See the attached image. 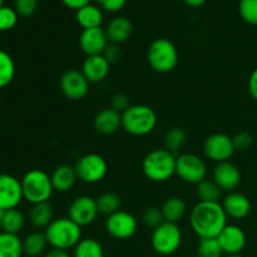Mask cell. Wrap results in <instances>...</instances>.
<instances>
[{
    "label": "cell",
    "instance_id": "15",
    "mask_svg": "<svg viewBox=\"0 0 257 257\" xmlns=\"http://www.w3.org/2000/svg\"><path fill=\"white\" fill-rule=\"evenodd\" d=\"M109 44L107 33L102 27L84 29L79 35V47L87 57L102 55Z\"/></svg>",
    "mask_w": 257,
    "mask_h": 257
},
{
    "label": "cell",
    "instance_id": "24",
    "mask_svg": "<svg viewBox=\"0 0 257 257\" xmlns=\"http://www.w3.org/2000/svg\"><path fill=\"white\" fill-rule=\"evenodd\" d=\"M77 22L84 29L99 28L103 23V12L97 5H85L82 9L77 10Z\"/></svg>",
    "mask_w": 257,
    "mask_h": 257
},
{
    "label": "cell",
    "instance_id": "42",
    "mask_svg": "<svg viewBox=\"0 0 257 257\" xmlns=\"http://www.w3.org/2000/svg\"><path fill=\"white\" fill-rule=\"evenodd\" d=\"M103 57L109 62V64L117 63L118 60L120 59V57H122V50H120V47L118 44L109 43L108 47L105 48L104 53H103Z\"/></svg>",
    "mask_w": 257,
    "mask_h": 257
},
{
    "label": "cell",
    "instance_id": "30",
    "mask_svg": "<svg viewBox=\"0 0 257 257\" xmlns=\"http://www.w3.org/2000/svg\"><path fill=\"white\" fill-rule=\"evenodd\" d=\"M15 77V63L9 53L0 49V89L13 82Z\"/></svg>",
    "mask_w": 257,
    "mask_h": 257
},
{
    "label": "cell",
    "instance_id": "16",
    "mask_svg": "<svg viewBox=\"0 0 257 257\" xmlns=\"http://www.w3.org/2000/svg\"><path fill=\"white\" fill-rule=\"evenodd\" d=\"M223 253L227 255H240L246 246V233L237 225H226L217 236Z\"/></svg>",
    "mask_w": 257,
    "mask_h": 257
},
{
    "label": "cell",
    "instance_id": "47",
    "mask_svg": "<svg viewBox=\"0 0 257 257\" xmlns=\"http://www.w3.org/2000/svg\"><path fill=\"white\" fill-rule=\"evenodd\" d=\"M4 213H5V211L0 208V228H2V223H3V218H4Z\"/></svg>",
    "mask_w": 257,
    "mask_h": 257
},
{
    "label": "cell",
    "instance_id": "25",
    "mask_svg": "<svg viewBox=\"0 0 257 257\" xmlns=\"http://www.w3.org/2000/svg\"><path fill=\"white\" fill-rule=\"evenodd\" d=\"M53 220V207L49 202L37 203L30 208L29 221L34 227L47 228Z\"/></svg>",
    "mask_w": 257,
    "mask_h": 257
},
{
    "label": "cell",
    "instance_id": "32",
    "mask_svg": "<svg viewBox=\"0 0 257 257\" xmlns=\"http://www.w3.org/2000/svg\"><path fill=\"white\" fill-rule=\"evenodd\" d=\"M197 186V196L201 202H220L222 190L215 183V181L203 180Z\"/></svg>",
    "mask_w": 257,
    "mask_h": 257
},
{
    "label": "cell",
    "instance_id": "26",
    "mask_svg": "<svg viewBox=\"0 0 257 257\" xmlns=\"http://www.w3.org/2000/svg\"><path fill=\"white\" fill-rule=\"evenodd\" d=\"M48 245L44 232H32L23 240V251L29 257H39L45 252Z\"/></svg>",
    "mask_w": 257,
    "mask_h": 257
},
{
    "label": "cell",
    "instance_id": "9",
    "mask_svg": "<svg viewBox=\"0 0 257 257\" xmlns=\"http://www.w3.org/2000/svg\"><path fill=\"white\" fill-rule=\"evenodd\" d=\"M176 175L186 183L198 185L206 180L207 166L205 161L193 153H183L177 156L176 161Z\"/></svg>",
    "mask_w": 257,
    "mask_h": 257
},
{
    "label": "cell",
    "instance_id": "44",
    "mask_svg": "<svg viewBox=\"0 0 257 257\" xmlns=\"http://www.w3.org/2000/svg\"><path fill=\"white\" fill-rule=\"evenodd\" d=\"M248 92H250L251 97L257 100V68L253 69L250 78H248Z\"/></svg>",
    "mask_w": 257,
    "mask_h": 257
},
{
    "label": "cell",
    "instance_id": "22",
    "mask_svg": "<svg viewBox=\"0 0 257 257\" xmlns=\"http://www.w3.org/2000/svg\"><path fill=\"white\" fill-rule=\"evenodd\" d=\"M50 178H52V185L54 191L64 193L72 190L73 186L77 182L78 176L74 167L69 165H60L53 171Z\"/></svg>",
    "mask_w": 257,
    "mask_h": 257
},
{
    "label": "cell",
    "instance_id": "48",
    "mask_svg": "<svg viewBox=\"0 0 257 257\" xmlns=\"http://www.w3.org/2000/svg\"><path fill=\"white\" fill-rule=\"evenodd\" d=\"M226 257H243V256L240 253V255H227Z\"/></svg>",
    "mask_w": 257,
    "mask_h": 257
},
{
    "label": "cell",
    "instance_id": "46",
    "mask_svg": "<svg viewBox=\"0 0 257 257\" xmlns=\"http://www.w3.org/2000/svg\"><path fill=\"white\" fill-rule=\"evenodd\" d=\"M206 2H207V0H183V3L191 8H200L202 7Z\"/></svg>",
    "mask_w": 257,
    "mask_h": 257
},
{
    "label": "cell",
    "instance_id": "21",
    "mask_svg": "<svg viewBox=\"0 0 257 257\" xmlns=\"http://www.w3.org/2000/svg\"><path fill=\"white\" fill-rule=\"evenodd\" d=\"M133 32V25L131 20L125 17H117L109 22L107 25V37L109 43L120 45L122 43L127 42L131 38Z\"/></svg>",
    "mask_w": 257,
    "mask_h": 257
},
{
    "label": "cell",
    "instance_id": "33",
    "mask_svg": "<svg viewBox=\"0 0 257 257\" xmlns=\"http://www.w3.org/2000/svg\"><path fill=\"white\" fill-rule=\"evenodd\" d=\"M187 135L182 128H171L165 135V148L177 156V152L185 146Z\"/></svg>",
    "mask_w": 257,
    "mask_h": 257
},
{
    "label": "cell",
    "instance_id": "20",
    "mask_svg": "<svg viewBox=\"0 0 257 257\" xmlns=\"http://www.w3.org/2000/svg\"><path fill=\"white\" fill-rule=\"evenodd\" d=\"M122 127V114L112 108H104L94 117L95 132L103 136H109Z\"/></svg>",
    "mask_w": 257,
    "mask_h": 257
},
{
    "label": "cell",
    "instance_id": "17",
    "mask_svg": "<svg viewBox=\"0 0 257 257\" xmlns=\"http://www.w3.org/2000/svg\"><path fill=\"white\" fill-rule=\"evenodd\" d=\"M213 181L225 192H233L241 183V172L230 161L217 163L213 170Z\"/></svg>",
    "mask_w": 257,
    "mask_h": 257
},
{
    "label": "cell",
    "instance_id": "27",
    "mask_svg": "<svg viewBox=\"0 0 257 257\" xmlns=\"http://www.w3.org/2000/svg\"><path fill=\"white\" fill-rule=\"evenodd\" d=\"M23 253V241L19 236L0 232V257H22Z\"/></svg>",
    "mask_w": 257,
    "mask_h": 257
},
{
    "label": "cell",
    "instance_id": "43",
    "mask_svg": "<svg viewBox=\"0 0 257 257\" xmlns=\"http://www.w3.org/2000/svg\"><path fill=\"white\" fill-rule=\"evenodd\" d=\"M62 3L67 8H69V9L75 10V12H77V10L84 8L85 5H89L90 0H62Z\"/></svg>",
    "mask_w": 257,
    "mask_h": 257
},
{
    "label": "cell",
    "instance_id": "35",
    "mask_svg": "<svg viewBox=\"0 0 257 257\" xmlns=\"http://www.w3.org/2000/svg\"><path fill=\"white\" fill-rule=\"evenodd\" d=\"M238 13L245 23L257 25V0H240Z\"/></svg>",
    "mask_w": 257,
    "mask_h": 257
},
{
    "label": "cell",
    "instance_id": "1",
    "mask_svg": "<svg viewBox=\"0 0 257 257\" xmlns=\"http://www.w3.org/2000/svg\"><path fill=\"white\" fill-rule=\"evenodd\" d=\"M190 225L200 238L217 237L227 225V215L220 202H198L190 212Z\"/></svg>",
    "mask_w": 257,
    "mask_h": 257
},
{
    "label": "cell",
    "instance_id": "11",
    "mask_svg": "<svg viewBox=\"0 0 257 257\" xmlns=\"http://www.w3.org/2000/svg\"><path fill=\"white\" fill-rule=\"evenodd\" d=\"M98 211L97 201L90 196H79L74 198L68 208V217L80 227L89 226L97 220Z\"/></svg>",
    "mask_w": 257,
    "mask_h": 257
},
{
    "label": "cell",
    "instance_id": "45",
    "mask_svg": "<svg viewBox=\"0 0 257 257\" xmlns=\"http://www.w3.org/2000/svg\"><path fill=\"white\" fill-rule=\"evenodd\" d=\"M44 257H72L68 253V251L64 250H57V248H52L48 252H45Z\"/></svg>",
    "mask_w": 257,
    "mask_h": 257
},
{
    "label": "cell",
    "instance_id": "19",
    "mask_svg": "<svg viewBox=\"0 0 257 257\" xmlns=\"http://www.w3.org/2000/svg\"><path fill=\"white\" fill-rule=\"evenodd\" d=\"M109 62L102 55H92L85 58L82 73L89 83H100L109 74Z\"/></svg>",
    "mask_w": 257,
    "mask_h": 257
},
{
    "label": "cell",
    "instance_id": "13",
    "mask_svg": "<svg viewBox=\"0 0 257 257\" xmlns=\"http://www.w3.org/2000/svg\"><path fill=\"white\" fill-rule=\"evenodd\" d=\"M89 84L90 83L88 82L84 74L75 69H69L63 73L59 80L63 94L72 100H80L87 97L89 92Z\"/></svg>",
    "mask_w": 257,
    "mask_h": 257
},
{
    "label": "cell",
    "instance_id": "10",
    "mask_svg": "<svg viewBox=\"0 0 257 257\" xmlns=\"http://www.w3.org/2000/svg\"><path fill=\"white\" fill-rule=\"evenodd\" d=\"M105 230L117 240H127L136 235L138 230V221L132 213L119 210L108 216L105 220Z\"/></svg>",
    "mask_w": 257,
    "mask_h": 257
},
{
    "label": "cell",
    "instance_id": "18",
    "mask_svg": "<svg viewBox=\"0 0 257 257\" xmlns=\"http://www.w3.org/2000/svg\"><path fill=\"white\" fill-rule=\"evenodd\" d=\"M227 217L233 220H242L251 212V202L247 196L240 192H230L221 203Z\"/></svg>",
    "mask_w": 257,
    "mask_h": 257
},
{
    "label": "cell",
    "instance_id": "34",
    "mask_svg": "<svg viewBox=\"0 0 257 257\" xmlns=\"http://www.w3.org/2000/svg\"><path fill=\"white\" fill-rule=\"evenodd\" d=\"M223 251L221 248L217 237L200 238L197 246L198 257H221Z\"/></svg>",
    "mask_w": 257,
    "mask_h": 257
},
{
    "label": "cell",
    "instance_id": "41",
    "mask_svg": "<svg viewBox=\"0 0 257 257\" xmlns=\"http://www.w3.org/2000/svg\"><path fill=\"white\" fill-rule=\"evenodd\" d=\"M98 7L108 13H118L125 7L127 0H95Z\"/></svg>",
    "mask_w": 257,
    "mask_h": 257
},
{
    "label": "cell",
    "instance_id": "6",
    "mask_svg": "<svg viewBox=\"0 0 257 257\" xmlns=\"http://www.w3.org/2000/svg\"><path fill=\"white\" fill-rule=\"evenodd\" d=\"M148 64L157 73H170L178 64V50L176 45L166 38L151 43L147 52Z\"/></svg>",
    "mask_w": 257,
    "mask_h": 257
},
{
    "label": "cell",
    "instance_id": "38",
    "mask_svg": "<svg viewBox=\"0 0 257 257\" xmlns=\"http://www.w3.org/2000/svg\"><path fill=\"white\" fill-rule=\"evenodd\" d=\"M38 0H15L14 9L19 17L29 18L37 12Z\"/></svg>",
    "mask_w": 257,
    "mask_h": 257
},
{
    "label": "cell",
    "instance_id": "28",
    "mask_svg": "<svg viewBox=\"0 0 257 257\" xmlns=\"http://www.w3.org/2000/svg\"><path fill=\"white\" fill-rule=\"evenodd\" d=\"M73 257H104V250L95 238H82L74 247Z\"/></svg>",
    "mask_w": 257,
    "mask_h": 257
},
{
    "label": "cell",
    "instance_id": "2",
    "mask_svg": "<svg viewBox=\"0 0 257 257\" xmlns=\"http://www.w3.org/2000/svg\"><path fill=\"white\" fill-rule=\"evenodd\" d=\"M52 248L68 251L74 248L82 240V227L69 217L55 218L44 231Z\"/></svg>",
    "mask_w": 257,
    "mask_h": 257
},
{
    "label": "cell",
    "instance_id": "12",
    "mask_svg": "<svg viewBox=\"0 0 257 257\" xmlns=\"http://www.w3.org/2000/svg\"><path fill=\"white\" fill-rule=\"evenodd\" d=\"M203 151L208 160L217 163L226 162L236 152L232 137L225 135V133H215L206 138Z\"/></svg>",
    "mask_w": 257,
    "mask_h": 257
},
{
    "label": "cell",
    "instance_id": "37",
    "mask_svg": "<svg viewBox=\"0 0 257 257\" xmlns=\"http://www.w3.org/2000/svg\"><path fill=\"white\" fill-rule=\"evenodd\" d=\"M18 13L10 7L0 8V32H9L17 25Z\"/></svg>",
    "mask_w": 257,
    "mask_h": 257
},
{
    "label": "cell",
    "instance_id": "39",
    "mask_svg": "<svg viewBox=\"0 0 257 257\" xmlns=\"http://www.w3.org/2000/svg\"><path fill=\"white\" fill-rule=\"evenodd\" d=\"M131 107L130 98L123 93H115L112 98H110V108L117 110L118 113H124L128 108Z\"/></svg>",
    "mask_w": 257,
    "mask_h": 257
},
{
    "label": "cell",
    "instance_id": "23",
    "mask_svg": "<svg viewBox=\"0 0 257 257\" xmlns=\"http://www.w3.org/2000/svg\"><path fill=\"white\" fill-rule=\"evenodd\" d=\"M161 210H162V215L166 222L178 223L181 220H183L187 213V203L185 202L183 198L173 196L163 202Z\"/></svg>",
    "mask_w": 257,
    "mask_h": 257
},
{
    "label": "cell",
    "instance_id": "49",
    "mask_svg": "<svg viewBox=\"0 0 257 257\" xmlns=\"http://www.w3.org/2000/svg\"><path fill=\"white\" fill-rule=\"evenodd\" d=\"M4 7V0H0V8Z\"/></svg>",
    "mask_w": 257,
    "mask_h": 257
},
{
    "label": "cell",
    "instance_id": "3",
    "mask_svg": "<svg viewBox=\"0 0 257 257\" xmlns=\"http://www.w3.org/2000/svg\"><path fill=\"white\" fill-rule=\"evenodd\" d=\"M176 161L177 156L166 148L153 150L143 158V173L152 182H166L176 175Z\"/></svg>",
    "mask_w": 257,
    "mask_h": 257
},
{
    "label": "cell",
    "instance_id": "36",
    "mask_svg": "<svg viewBox=\"0 0 257 257\" xmlns=\"http://www.w3.org/2000/svg\"><path fill=\"white\" fill-rule=\"evenodd\" d=\"M142 221L147 227H151L155 230L156 227H158V226L162 225V223L165 222L162 210L156 207V206H150V207H147L143 211Z\"/></svg>",
    "mask_w": 257,
    "mask_h": 257
},
{
    "label": "cell",
    "instance_id": "7",
    "mask_svg": "<svg viewBox=\"0 0 257 257\" xmlns=\"http://www.w3.org/2000/svg\"><path fill=\"white\" fill-rule=\"evenodd\" d=\"M182 243V231L177 223L163 222L156 227L151 237L153 250L162 256H170L177 252Z\"/></svg>",
    "mask_w": 257,
    "mask_h": 257
},
{
    "label": "cell",
    "instance_id": "29",
    "mask_svg": "<svg viewBox=\"0 0 257 257\" xmlns=\"http://www.w3.org/2000/svg\"><path fill=\"white\" fill-rule=\"evenodd\" d=\"M24 225L25 217L22 211H19L18 208H12V210L5 211L2 223V228L4 232L18 235L23 230Z\"/></svg>",
    "mask_w": 257,
    "mask_h": 257
},
{
    "label": "cell",
    "instance_id": "14",
    "mask_svg": "<svg viewBox=\"0 0 257 257\" xmlns=\"http://www.w3.org/2000/svg\"><path fill=\"white\" fill-rule=\"evenodd\" d=\"M23 196L22 182L8 173H0V208L4 211L17 208Z\"/></svg>",
    "mask_w": 257,
    "mask_h": 257
},
{
    "label": "cell",
    "instance_id": "4",
    "mask_svg": "<svg viewBox=\"0 0 257 257\" xmlns=\"http://www.w3.org/2000/svg\"><path fill=\"white\" fill-rule=\"evenodd\" d=\"M157 125V114L146 104H133L122 113V128L127 133L137 137L147 136Z\"/></svg>",
    "mask_w": 257,
    "mask_h": 257
},
{
    "label": "cell",
    "instance_id": "50",
    "mask_svg": "<svg viewBox=\"0 0 257 257\" xmlns=\"http://www.w3.org/2000/svg\"><path fill=\"white\" fill-rule=\"evenodd\" d=\"M0 103H2V93H0Z\"/></svg>",
    "mask_w": 257,
    "mask_h": 257
},
{
    "label": "cell",
    "instance_id": "40",
    "mask_svg": "<svg viewBox=\"0 0 257 257\" xmlns=\"http://www.w3.org/2000/svg\"><path fill=\"white\" fill-rule=\"evenodd\" d=\"M233 146L236 151H246L252 146V136L246 132H238L232 137Z\"/></svg>",
    "mask_w": 257,
    "mask_h": 257
},
{
    "label": "cell",
    "instance_id": "31",
    "mask_svg": "<svg viewBox=\"0 0 257 257\" xmlns=\"http://www.w3.org/2000/svg\"><path fill=\"white\" fill-rule=\"evenodd\" d=\"M99 213H103L105 216H110L113 213L118 212L120 210L122 201L120 197L114 192H105L102 193L98 198H95Z\"/></svg>",
    "mask_w": 257,
    "mask_h": 257
},
{
    "label": "cell",
    "instance_id": "5",
    "mask_svg": "<svg viewBox=\"0 0 257 257\" xmlns=\"http://www.w3.org/2000/svg\"><path fill=\"white\" fill-rule=\"evenodd\" d=\"M22 188L24 200L32 205L49 202L54 188L52 178L43 170H30L22 178Z\"/></svg>",
    "mask_w": 257,
    "mask_h": 257
},
{
    "label": "cell",
    "instance_id": "8",
    "mask_svg": "<svg viewBox=\"0 0 257 257\" xmlns=\"http://www.w3.org/2000/svg\"><path fill=\"white\" fill-rule=\"evenodd\" d=\"M74 168L78 180L88 185L100 182L108 172L107 161L98 153H88L82 156Z\"/></svg>",
    "mask_w": 257,
    "mask_h": 257
}]
</instances>
